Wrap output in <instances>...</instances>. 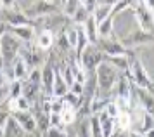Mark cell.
Instances as JSON below:
<instances>
[{
	"mask_svg": "<svg viewBox=\"0 0 154 137\" xmlns=\"http://www.w3.org/2000/svg\"><path fill=\"white\" fill-rule=\"evenodd\" d=\"M57 9H59V5H56V4H50V2H45V0H38V2H33L28 7H24L23 12H24V16L29 21L35 23V21H40L42 18L56 14Z\"/></svg>",
	"mask_w": 154,
	"mask_h": 137,
	"instance_id": "5b68a950",
	"label": "cell"
},
{
	"mask_svg": "<svg viewBox=\"0 0 154 137\" xmlns=\"http://www.w3.org/2000/svg\"><path fill=\"white\" fill-rule=\"evenodd\" d=\"M111 137H130V135H128V132H114Z\"/></svg>",
	"mask_w": 154,
	"mask_h": 137,
	"instance_id": "74e56055",
	"label": "cell"
},
{
	"mask_svg": "<svg viewBox=\"0 0 154 137\" xmlns=\"http://www.w3.org/2000/svg\"><path fill=\"white\" fill-rule=\"evenodd\" d=\"M106 59V56L102 54V50L97 47V45H94V43H88L85 50L82 54L76 57L78 64H80V68L83 69L85 73H95V69L100 62Z\"/></svg>",
	"mask_w": 154,
	"mask_h": 137,
	"instance_id": "277c9868",
	"label": "cell"
},
{
	"mask_svg": "<svg viewBox=\"0 0 154 137\" xmlns=\"http://www.w3.org/2000/svg\"><path fill=\"white\" fill-rule=\"evenodd\" d=\"M2 2V9H12L16 5V0H0Z\"/></svg>",
	"mask_w": 154,
	"mask_h": 137,
	"instance_id": "d590c367",
	"label": "cell"
},
{
	"mask_svg": "<svg viewBox=\"0 0 154 137\" xmlns=\"http://www.w3.org/2000/svg\"><path fill=\"white\" fill-rule=\"evenodd\" d=\"M11 118L14 120L16 123L19 125V129L26 134H31V132L36 130V123H35V116L31 111H14L11 113Z\"/></svg>",
	"mask_w": 154,
	"mask_h": 137,
	"instance_id": "30bf717a",
	"label": "cell"
},
{
	"mask_svg": "<svg viewBox=\"0 0 154 137\" xmlns=\"http://www.w3.org/2000/svg\"><path fill=\"white\" fill-rule=\"evenodd\" d=\"M69 92V87H68V83L64 82L63 75H61V71L56 68V78H54V87H52V96L57 97V99H63L66 94Z\"/></svg>",
	"mask_w": 154,
	"mask_h": 137,
	"instance_id": "5bb4252c",
	"label": "cell"
},
{
	"mask_svg": "<svg viewBox=\"0 0 154 137\" xmlns=\"http://www.w3.org/2000/svg\"><path fill=\"white\" fill-rule=\"evenodd\" d=\"M94 75H95V83H97V94L111 96V92L114 90V87H116L118 78H119L121 73H119L112 64H109V62L104 59V61L97 66V69H95Z\"/></svg>",
	"mask_w": 154,
	"mask_h": 137,
	"instance_id": "6da1fadb",
	"label": "cell"
},
{
	"mask_svg": "<svg viewBox=\"0 0 154 137\" xmlns=\"http://www.w3.org/2000/svg\"><path fill=\"white\" fill-rule=\"evenodd\" d=\"M36 45H38V49H42V50L50 49L52 45H54V33H52L50 30H43V31H40L38 37H36Z\"/></svg>",
	"mask_w": 154,
	"mask_h": 137,
	"instance_id": "44dd1931",
	"label": "cell"
},
{
	"mask_svg": "<svg viewBox=\"0 0 154 137\" xmlns=\"http://www.w3.org/2000/svg\"><path fill=\"white\" fill-rule=\"evenodd\" d=\"M43 137H68V134L64 132V129H57V127H49L43 132Z\"/></svg>",
	"mask_w": 154,
	"mask_h": 137,
	"instance_id": "f546056e",
	"label": "cell"
},
{
	"mask_svg": "<svg viewBox=\"0 0 154 137\" xmlns=\"http://www.w3.org/2000/svg\"><path fill=\"white\" fill-rule=\"evenodd\" d=\"M63 2H64V0H59V5H61V4H63Z\"/></svg>",
	"mask_w": 154,
	"mask_h": 137,
	"instance_id": "7bdbcfd3",
	"label": "cell"
},
{
	"mask_svg": "<svg viewBox=\"0 0 154 137\" xmlns=\"http://www.w3.org/2000/svg\"><path fill=\"white\" fill-rule=\"evenodd\" d=\"M88 16H92V14H88L87 11H85V7L83 5H80L78 7V11L73 16H71V23L75 24V26H82L85 21L88 19Z\"/></svg>",
	"mask_w": 154,
	"mask_h": 137,
	"instance_id": "484cf974",
	"label": "cell"
},
{
	"mask_svg": "<svg viewBox=\"0 0 154 137\" xmlns=\"http://www.w3.org/2000/svg\"><path fill=\"white\" fill-rule=\"evenodd\" d=\"M7 108H9V113H14V111H31V103L24 96H19L16 99H7Z\"/></svg>",
	"mask_w": 154,
	"mask_h": 137,
	"instance_id": "ac0fdd59",
	"label": "cell"
},
{
	"mask_svg": "<svg viewBox=\"0 0 154 137\" xmlns=\"http://www.w3.org/2000/svg\"><path fill=\"white\" fill-rule=\"evenodd\" d=\"M69 92H73V94H76V96H83V85H82V83H73V85H71L69 87Z\"/></svg>",
	"mask_w": 154,
	"mask_h": 137,
	"instance_id": "836d02e7",
	"label": "cell"
},
{
	"mask_svg": "<svg viewBox=\"0 0 154 137\" xmlns=\"http://www.w3.org/2000/svg\"><path fill=\"white\" fill-rule=\"evenodd\" d=\"M33 113V111H31ZM33 116H35V123H36V129L42 132H45L47 129L50 127V123H49V115L47 113H43V111H40V113H33Z\"/></svg>",
	"mask_w": 154,
	"mask_h": 137,
	"instance_id": "d4e9b609",
	"label": "cell"
},
{
	"mask_svg": "<svg viewBox=\"0 0 154 137\" xmlns=\"http://www.w3.org/2000/svg\"><path fill=\"white\" fill-rule=\"evenodd\" d=\"M128 135H130V137H144L142 134H139V132H135V130H132L130 134H128Z\"/></svg>",
	"mask_w": 154,
	"mask_h": 137,
	"instance_id": "ab89813d",
	"label": "cell"
},
{
	"mask_svg": "<svg viewBox=\"0 0 154 137\" xmlns=\"http://www.w3.org/2000/svg\"><path fill=\"white\" fill-rule=\"evenodd\" d=\"M0 11H2V2H0Z\"/></svg>",
	"mask_w": 154,
	"mask_h": 137,
	"instance_id": "ee69618b",
	"label": "cell"
},
{
	"mask_svg": "<svg viewBox=\"0 0 154 137\" xmlns=\"http://www.w3.org/2000/svg\"><path fill=\"white\" fill-rule=\"evenodd\" d=\"M49 123H50V127L64 129L63 122H61V115H56V113H50V115H49Z\"/></svg>",
	"mask_w": 154,
	"mask_h": 137,
	"instance_id": "4dcf8cb0",
	"label": "cell"
},
{
	"mask_svg": "<svg viewBox=\"0 0 154 137\" xmlns=\"http://www.w3.org/2000/svg\"><path fill=\"white\" fill-rule=\"evenodd\" d=\"M123 75H125L128 80H132V83L135 85V87H140V89L149 90L151 94H154L152 80H151V76H149V73H147L146 66H144V64L139 61V59L132 61V64H130V69H128L126 73H123Z\"/></svg>",
	"mask_w": 154,
	"mask_h": 137,
	"instance_id": "3957f363",
	"label": "cell"
},
{
	"mask_svg": "<svg viewBox=\"0 0 154 137\" xmlns=\"http://www.w3.org/2000/svg\"><path fill=\"white\" fill-rule=\"evenodd\" d=\"M0 16H2V19L5 21L9 24V28H14V26H28V24H33V21H29L24 12H23V9H2L0 11Z\"/></svg>",
	"mask_w": 154,
	"mask_h": 137,
	"instance_id": "9c48e42d",
	"label": "cell"
},
{
	"mask_svg": "<svg viewBox=\"0 0 154 137\" xmlns=\"http://www.w3.org/2000/svg\"><path fill=\"white\" fill-rule=\"evenodd\" d=\"M54 78H56V68L52 64H45L42 69V90L47 96H52Z\"/></svg>",
	"mask_w": 154,
	"mask_h": 137,
	"instance_id": "8fae6325",
	"label": "cell"
},
{
	"mask_svg": "<svg viewBox=\"0 0 154 137\" xmlns=\"http://www.w3.org/2000/svg\"><path fill=\"white\" fill-rule=\"evenodd\" d=\"M106 61L112 64L119 73H126L130 69V64H132L130 56H111V57H106Z\"/></svg>",
	"mask_w": 154,
	"mask_h": 137,
	"instance_id": "2e32d148",
	"label": "cell"
},
{
	"mask_svg": "<svg viewBox=\"0 0 154 137\" xmlns=\"http://www.w3.org/2000/svg\"><path fill=\"white\" fill-rule=\"evenodd\" d=\"M75 130H76V137H90V116L80 118Z\"/></svg>",
	"mask_w": 154,
	"mask_h": 137,
	"instance_id": "cb8c5ba5",
	"label": "cell"
},
{
	"mask_svg": "<svg viewBox=\"0 0 154 137\" xmlns=\"http://www.w3.org/2000/svg\"><path fill=\"white\" fill-rule=\"evenodd\" d=\"M0 137H4V129H0Z\"/></svg>",
	"mask_w": 154,
	"mask_h": 137,
	"instance_id": "b9f144b4",
	"label": "cell"
},
{
	"mask_svg": "<svg viewBox=\"0 0 154 137\" xmlns=\"http://www.w3.org/2000/svg\"><path fill=\"white\" fill-rule=\"evenodd\" d=\"M140 2H142V4H144V5H146L147 9L154 14V0H140Z\"/></svg>",
	"mask_w": 154,
	"mask_h": 137,
	"instance_id": "8d00e7d4",
	"label": "cell"
},
{
	"mask_svg": "<svg viewBox=\"0 0 154 137\" xmlns=\"http://www.w3.org/2000/svg\"><path fill=\"white\" fill-rule=\"evenodd\" d=\"M23 94V82L21 80H11L9 83V99H16Z\"/></svg>",
	"mask_w": 154,
	"mask_h": 137,
	"instance_id": "4316f807",
	"label": "cell"
},
{
	"mask_svg": "<svg viewBox=\"0 0 154 137\" xmlns=\"http://www.w3.org/2000/svg\"><path fill=\"white\" fill-rule=\"evenodd\" d=\"M78 120V113L75 108H71V106H66L64 104V110L61 111V122H63L64 127H68V125H73L76 123Z\"/></svg>",
	"mask_w": 154,
	"mask_h": 137,
	"instance_id": "7402d4cb",
	"label": "cell"
},
{
	"mask_svg": "<svg viewBox=\"0 0 154 137\" xmlns=\"http://www.w3.org/2000/svg\"><path fill=\"white\" fill-rule=\"evenodd\" d=\"M9 31L17 37L23 43H29V42L35 38V26L33 24H28V26H14L9 28Z\"/></svg>",
	"mask_w": 154,
	"mask_h": 137,
	"instance_id": "7c38bea8",
	"label": "cell"
},
{
	"mask_svg": "<svg viewBox=\"0 0 154 137\" xmlns=\"http://www.w3.org/2000/svg\"><path fill=\"white\" fill-rule=\"evenodd\" d=\"M7 31H9V24H7L4 19H2V16H0V38L7 33Z\"/></svg>",
	"mask_w": 154,
	"mask_h": 137,
	"instance_id": "e575fe53",
	"label": "cell"
},
{
	"mask_svg": "<svg viewBox=\"0 0 154 137\" xmlns=\"http://www.w3.org/2000/svg\"><path fill=\"white\" fill-rule=\"evenodd\" d=\"M9 83H11V78L7 76L5 69H4V66L0 64V89H5V87H9Z\"/></svg>",
	"mask_w": 154,
	"mask_h": 137,
	"instance_id": "1f68e13d",
	"label": "cell"
},
{
	"mask_svg": "<svg viewBox=\"0 0 154 137\" xmlns=\"http://www.w3.org/2000/svg\"><path fill=\"white\" fill-rule=\"evenodd\" d=\"M114 14H111L109 18H106L104 21H100L97 24V33L99 38H106V37H111L112 31H114Z\"/></svg>",
	"mask_w": 154,
	"mask_h": 137,
	"instance_id": "d6986e66",
	"label": "cell"
},
{
	"mask_svg": "<svg viewBox=\"0 0 154 137\" xmlns=\"http://www.w3.org/2000/svg\"><path fill=\"white\" fill-rule=\"evenodd\" d=\"M12 75H11V78L12 80H26V76H28L29 73V68H28V64L23 61V57H17L14 62H12Z\"/></svg>",
	"mask_w": 154,
	"mask_h": 137,
	"instance_id": "9a60e30c",
	"label": "cell"
},
{
	"mask_svg": "<svg viewBox=\"0 0 154 137\" xmlns=\"http://www.w3.org/2000/svg\"><path fill=\"white\" fill-rule=\"evenodd\" d=\"M63 101H64L66 106H71V108H75L76 111H78V108L82 106V97L76 96V94H73V92H68V94L63 97Z\"/></svg>",
	"mask_w": 154,
	"mask_h": 137,
	"instance_id": "83f0119b",
	"label": "cell"
},
{
	"mask_svg": "<svg viewBox=\"0 0 154 137\" xmlns=\"http://www.w3.org/2000/svg\"><path fill=\"white\" fill-rule=\"evenodd\" d=\"M45 2H50V4H56V5H59V0H45Z\"/></svg>",
	"mask_w": 154,
	"mask_h": 137,
	"instance_id": "60d3db41",
	"label": "cell"
},
{
	"mask_svg": "<svg viewBox=\"0 0 154 137\" xmlns=\"http://www.w3.org/2000/svg\"><path fill=\"white\" fill-rule=\"evenodd\" d=\"M82 5L80 4V0H64L63 4H61V12H63V16H66V18H69L78 11V7Z\"/></svg>",
	"mask_w": 154,
	"mask_h": 137,
	"instance_id": "603a6c76",
	"label": "cell"
},
{
	"mask_svg": "<svg viewBox=\"0 0 154 137\" xmlns=\"http://www.w3.org/2000/svg\"><path fill=\"white\" fill-rule=\"evenodd\" d=\"M133 16L137 19V24H139V30H144V31H149V33H154V16L152 12L147 9L140 0H137L133 4Z\"/></svg>",
	"mask_w": 154,
	"mask_h": 137,
	"instance_id": "ba28073f",
	"label": "cell"
},
{
	"mask_svg": "<svg viewBox=\"0 0 154 137\" xmlns=\"http://www.w3.org/2000/svg\"><path fill=\"white\" fill-rule=\"evenodd\" d=\"M82 30H83V33H85V37H87L88 43H94V45H95L97 40H99V33H97V21H95L94 16H88V19L82 24Z\"/></svg>",
	"mask_w": 154,
	"mask_h": 137,
	"instance_id": "4fadbf2b",
	"label": "cell"
},
{
	"mask_svg": "<svg viewBox=\"0 0 154 137\" xmlns=\"http://www.w3.org/2000/svg\"><path fill=\"white\" fill-rule=\"evenodd\" d=\"M9 118H11V113L9 110H0V129H5Z\"/></svg>",
	"mask_w": 154,
	"mask_h": 137,
	"instance_id": "d6a6232c",
	"label": "cell"
},
{
	"mask_svg": "<svg viewBox=\"0 0 154 137\" xmlns=\"http://www.w3.org/2000/svg\"><path fill=\"white\" fill-rule=\"evenodd\" d=\"M100 50H102V54L106 57H111V56H130L132 52L128 50V49L123 47V43L119 42V38L116 37H106V38H99L97 43H95Z\"/></svg>",
	"mask_w": 154,
	"mask_h": 137,
	"instance_id": "52a82bcc",
	"label": "cell"
},
{
	"mask_svg": "<svg viewBox=\"0 0 154 137\" xmlns=\"http://www.w3.org/2000/svg\"><path fill=\"white\" fill-rule=\"evenodd\" d=\"M111 14H112V4H107V2H99L92 16L95 18V21H97V24H99L100 21H104L106 18H109Z\"/></svg>",
	"mask_w": 154,
	"mask_h": 137,
	"instance_id": "ffe728a7",
	"label": "cell"
},
{
	"mask_svg": "<svg viewBox=\"0 0 154 137\" xmlns=\"http://www.w3.org/2000/svg\"><path fill=\"white\" fill-rule=\"evenodd\" d=\"M23 47V42L14 37V35L7 31L0 38V64H5V66H12V62L19 57V50Z\"/></svg>",
	"mask_w": 154,
	"mask_h": 137,
	"instance_id": "7a4b0ae2",
	"label": "cell"
},
{
	"mask_svg": "<svg viewBox=\"0 0 154 137\" xmlns=\"http://www.w3.org/2000/svg\"><path fill=\"white\" fill-rule=\"evenodd\" d=\"M119 42L123 43L125 49L132 50L133 47L154 43V33H149V31H144V30H133V31H128L125 37H121Z\"/></svg>",
	"mask_w": 154,
	"mask_h": 137,
	"instance_id": "8992f818",
	"label": "cell"
},
{
	"mask_svg": "<svg viewBox=\"0 0 154 137\" xmlns=\"http://www.w3.org/2000/svg\"><path fill=\"white\" fill-rule=\"evenodd\" d=\"M144 137H154V127H152V129H149V130L144 134Z\"/></svg>",
	"mask_w": 154,
	"mask_h": 137,
	"instance_id": "f35d334b",
	"label": "cell"
},
{
	"mask_svg": "<svg viewBox=\"0 0 154 137\" xmlns=\"http://www.w3.org/2000/svg\"><path fill=\"white\" fill-rule=\"evenodd\" d=\"M90 137H104L97 115H90Z\"/></svg>",
	"mask_w": 154,
	"mask_h": 137,
	"instance_id": "f1b7e54d",
	"label": "cell"
},
{
	"mask_svg": "<svg viewBox=\"0 0 154 137\" xmlns=\"http://www.w3.org/2000/svg\"><path fill=\"white\" fill-rule=\"evenodd\" d=\"M152 16H154V14H152Z\"/></svg>",
	"mask_w": 154,
	"mask_h": 137,
	"instance_id": "f6af8a7d",
	"label": "cell"
},
{
	"mask_svg": "<svg viewBox=\"0 0 154 137\" xmlns=\"http://www.w3.org/2000/svg\"><path fill=\"white\" fill-rule=\"evenodd\" d=\"M97 118H99V123H100V129H102L104 137H111L114 134V118H111L106 111L97 113Z\"/></svg>",
	"mask_w": 154,
	"mask_h": 137,
	"instance_id": "e0dca14e",
	"label": "cell"
}]
</instances>
